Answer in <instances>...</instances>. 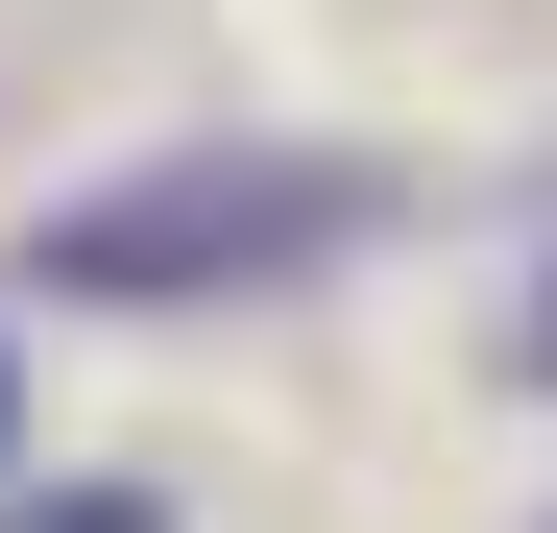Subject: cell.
Instances as JSON below:
<instances>
[{
    "label": "cell",
    "mask_w": 557,
    "mask_h": 533,
    "mask_svg": "<svg viewBox=\"0 0 557 533\" xmlns=\"http://www.w3.org/2000/svg\"><path fill=\"white\" fill-rule=\"evenodd\" d=\"M315 243H363V170H315V146H195V170H146V195L49 219V292H267V266H315Z\"/></svg>",
    "instance_id": "1"
},
{
    "label": "cell",
    "mask_w": 557,
    "mask_h": 533,
    "mask_svg": "<svg viewBox=\"0 0 557 533\" xmlns=\"http://www.w3.org/2000/svg\"><path fill=\"white\" fill-rule=\"evenodd\" d=\"M25 533H170V509H122V485H73V509H25Z\"/></svg>",
    "instance_id": "2"
},
{
    "label": "cell",
    "mask_w": 557,
    "mask_h": 533,
    "mask_svg": "<svg viewBox=\"0 0 557 533\" xmlns=\"http://www.w3.org/2000/svg\"><path fill=\"white\" fill-rule=\"evenodd\" d=\"M509 364H533V388H557V292H533V315H509Z\"/></svg>",
    "instance_id": "3"
}]
</instances>
